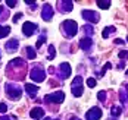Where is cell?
I'll return each mask as SVG.
<instances>
[{
	"label": "cell",
	"mask_w": 128,
	"mask_h": 120,
	"mask_svg": "<svg viewBox=\"0 0 128 120\" xmlns=\"http://www.w3.org/2000/svg\"><path fill=\"white\" fill-rule=\"evenodd\" d=\"M72 94H74V97H81L82 95V86H74Z\"/></svg>",
	"instance_id": "cell-19"
},
{
	"label": "cell",
	"mask_w": 128,
	"mask_h": 120,
	"mask_svg": "<svg viewBox=\"0 0 128 120\" xmlns=\"http://www.w3.org/2000/svg\"><path fill=\"white\" fill-rule=\"evenodd\" d=\"M121 59H128V51L127 50H122V51H119V54H118Z\"/></svg>",
	"instance_id": "cell-28"
},
{
	"label": "cell",
	"mask_w": 128,
	"mask_h": 120,
	"mask_svg": "<svg viewBox=\"0 0 128 120\" xmlns=\"http://www.w3.org/2000/svg\"><path fill=\"white\" fill-rule=\"evenodd\" d=\"M81 83H82V78L81 76H77L75 79L72 80V88L74 86H81Z\"/></svg>",
	"instance_id": "cell-21"
},
{
	"label": "cell",
	"mask_w": 128,
	"mask_h": 120,
	"mask_svg": "<svg viewBox=\"0 0 128 120\" xmlns=\"http://www.w3.org/2000/svg\"><path fill=\"white\" fill-rule=\"evenodd\" d=\"M49 51H50V56H49L47 59H49V60L54 59V56H56V50H54V47H53V45H49Z\"/></svg>",
	"instance_id": "cell-22"
},
{
	"label": "cell",
	"mask_w": 128,
	"mask_h": 120,
	"mask_svg": "<svg viewBox=\"0 0 128 120\" xmlns=\"http://www.w3.org/2000/svg\"><path fill=\"white\" fill-rule=\"evenodd\" d=\"M59 4L62 6V7H60L62 12H71V10H72V6H74V3L69 1V0H66V1H59Z\"/></svg>",
	"instance_id": "cell-14"
},
{
	"label": "cell",
	"mask_w": 128,
	"mask_h": 120,
	"mask_svg": "<svg viewBox=\"0 0 128 120\" xmlns=\"http://www.w3.org/2000/svg\"><path fill=\"white\" fill-rule=\"evenodd\" d=\"M43 120H52V119H50V117H44Z\"/></svg>",
	"instance_id": "cell-35"
},
{
	"label": "cell",
	"mask_w": 128,
	"mask_h": 120,
	"mask_svg": "<svg viewBox=\"0 0 128 120\" xmlns=\"http://www.w3.org/2000/svg\"><path fill=\"white\" fill-rule=\"evenodd\" d=\"M127 42H128V37H127Z\"/></svg>",
	"instance_id": "cell-39"
},
{
	"label": "cell",
	"mask_w": 128,
	"mask_h": 120,
	"mask_svg": "<svg viewBox=\"0 0 128 120\" xmlns=\"http://www.w3.org/2000/svg\"><path fill=\"white\" fill-rule=\"evenodd\" d=\"M96 83H97V82H96L94 78H88V79H87V85H88L90 88H94V86H96Z\"/></svg>",
	"instance_id": "cell-24"
},
{
	"label": "cell",
	"mask_w": 128,
	"mask_h": 120,
	"mask_svg": "<svg viewBox=\"0 0 128 120\" xmlns=\"http://www.w3.org/2000/svg\"><path fill=\"white\" fill-rule=\"evenodd\" d=\"M6 94H8L9 98H12V100H18V98H21V95H22V89H21L18 85L6 83Z\"/></svg>",
	"instance_id": "cell-3"
},
{
	"label": "cell",
	"mask_w": 128,
	"mask_h": 120,
	"mask_svg": "<svg viewBox=\"0 0 128 120\" xmlns=\"http://www.w3.org/2000/svg\"><path fill=\"white\" fill-rule=\"evenodd\" d=\"M71 66H69V63H62L60 66H59V78L60 79H66L68 76H71Z\"/></svg>",
	"instance_id": "cell-8"
},
{
	"label": "cell",
	"mask_w": 128,
	"mask_h": 120,
	"mask_svg": "<svg viewBox=\"0 0 128 120\" xmlns=\"http://www.w3.org/2000/svg\"><path fill=\"white\" fill-rule=\"evenodd\" d=\"M21 18H22V13H16L15 16H13V22H18Z\"/></svg>",
	"instance_id": "cell-31"
},
{
	"label": "cell",
	"mask_w": 128,
	"mask_h": 120,
	"mask_svg": "<svg viewBox=\"0 0 128 120\" xmlns=\"http://www.w3.org/2000/svg\"><path fill=\"white\" fill-rule=\"evenodd\" d=\"M36 29H37V25H36L34 22H25V24L22 25L24 35H26V37H31V35L36 32Z\"/></svg>",
	"instance_id": "cell-9"
},
{
	"label": "cell",
	"mask_w": 128,
	"mask_h": 120,
	"mask_svg": "<svg viewBox=\"0 0 128 120\" xmlns=\"http://www.w3.org/2000/svg\"><path fill=\"white\" fill-rule=\"evenodd\" d=\"M91 44H93L91 38L86 37V38H82V40L80 41V48H81V50H84V51H88L90 48H91Z\"/></svg>",
	"instance_id": "cell-12"
},
{
	"label": "cell",
	"mask_w": 128,
	"mask_h": 120,
	"mask_svg": "<svg viewBox=\"0 0 128 120\" xmlns=\"http://www.w3.org/2000/svg\"><path fill=\"white\" fill-rule=\"evenodd\" d=\"M110 67H112V65H110V63H106V65H104V67H103V70L102 72H100V75H104V72H106V70H108V69H110Z\"/></svg>",
	"instance_id": "cell-29"
},
{
	"label": "cell",
	"mask_w": 128,
	"mask_h": 120,
	"mask_svg": "<svg viewBox=\"0 0 128 120\" xmlns=\"http://www.w3.org/2000/svg\"><path fill=\"white\" fill-rule=\"evenodd\" d=\"M97 6L102 7V9H109L110 1H109V0H99V1H97Z\"/></svg>",
	"instance_id": "cell-18"
},
{
	"label": "cell",
	"mask_w": 128,
	"mask_h": 120,
	"mask_svg": "<svg viewBox=\"0 0 128 120\" xmlns=\"http://www.w3.org/2000/svg\"><path fill=\"white\" fill-rule=\"evenodd\" d=\"M44 42H46V35H41V37L38 38V41H37V48H40Z\"/></svg>",
	"instance_id": "cell-23"
},
{
	"label": "cell",
	"mask_w": 128,
	"mask_h": 120,
	"mask_svg": "<svg viewBox=\"0 0 128 120\" xmlns=\"http://www.w3.org/2000/svg\"><path fill=\"white\" fill-rule=\"evenodd\" d=\"M0 120H9V117L4 114V116H0Z\"/></svg>",
	"instance_id": "cell-33"
},
{
	"label": "cell",
	"mask_w": 128,
	"mask_h": 120,
	"mask_svg": "<svg viewBox=\"0 0 128 120\" xmlns=\"http://www.w3.org/2000/svg\"><path fill=\"white\" fill-rule=\"evenodd\" d=\"M6 111H8V107L4 103H0V113H3V114H6Z\"/></svg>",
	"instance_id": "cell-27"
},
{
	"label": "cell",
	"mask_w": 128,
	"mask_h": 120,
	"mask_svg": "<svg viewBox=\"0 0 128 120\" xmlns=\"http://www.w3.org/2000/svg\"><path fill=\"white\" fill-rule=\"evenodd\" d=\"M9 32H10V27H0V40L9 35Z\"/></svg>",
	"instance_id": "cell-17"
},
{
	"label": "cell",
	"mask_w": 128,
	"mask_h": 120,
	"mask_svg": "<svg viewBox=\"0 0 128 120\" xmlns=\"http://www.w3.org/2000/svg\"><path fill=\"white\" fill-rule=\"evenodd\" d=\"M125 91H127V94H128V85H125Z\"/></svg>",
	"instance_id": "cell-36"
},
{
	"label": "cell",
	"mask_w": 128,
	"mask_h": 120,
	"mask_svg": "<svg viewBox=\"0 0 128 120\" xmlns=\"http://www.w3.org/2000/svg\"><path fill=\"white\" fill-rule=\"evenodd\" d=\"M110 111H112V114H114L115 117H118V116L122 113V108H121V107H112V108H110Z\"/></svg>",
	"instance_id": "cell-20"
},
{
	"label": "cell",
	"mask_w": 128,
	"mask_h": 120,
	"mask_svg": "<svg viewBox=\"0 0 128 120\" xmlns=\"http://www.w3.org/2000/svg\"><path fill=\"white\" fill-rule=\"evenodd\" d=\"M30 116H31L32 119H36V120L43 119V117H44V110H43L41 107H34V108L30 111Z\"/></svg>",
	"instance_id": "cell-10"
},
{
	"label": "cell",
	"mask_w": 128,
	"mask_h": 120,
	"mask_svg": "<svg viewBox=\"0 0 128 120\" xmlns=\"http://www.w3.org/2000/svg\"><path fill=\"white\" fill-rule=\"evenodd\" d=\"M6 4H8L9 7H15V6H16V1H13V0H8Z\"/></svg>",
	"instance_id": "cell-30"
},
{
	"label": "cell",
	"mask_w": 128,
	"mask_h": 120,
	"mask_svg": "<svg viewBox=\"0 0 128 120\" xmlns=\"http://www.w3.org/2000/svg\"><path fill=\"white\" fill-rule=\"evenodd\" d=\"M4 47H6V50H8V51H16V50H18V47H19V41L16 40V38H13V40L8 41Z\"/></svg>",
	"instance_id": "cell-13"
},
{
	"label": "cell",
	"mask_w": 128,
	"mask_h": 120,
	"mask_svg": "<svg viewBox=\"0 0 128 120\" xmlns=\"http://www.w3.org/2000/svg\"><path fill=\"white\" fill-rule=\"evenodd\" d=\"M116 29H115V27H106L104 29H103V34H102V37L103 38H108L110 34H114Z\"/></svg>",
	"instance_id": "cell-15"
},
{
	"label": "cell",
	"mask_w": 128,
	"mask_h": 120,
	"mask_svg": "<svg viewBox=\"0 0 128 120\" xmlns=\"http://www.w3.org/2000/svg\"><path fill=\"white\" fill-rule=\"evenodd\" d=\"M3 12H4V9H3V6H0V15L3 13Z\"/></svg>",
	"instance_id": "cell-34"
},
{
	"label": "cell",
	"mask_w": 128,
	"mask_h": 120,
	"mask_svg": "<svg viewBox=\"0 0 128 120\" xmlns=\"http://www.w3.org/2000/svg\"><path fill=\"white\" fill-rule=\"evenodd\" d=\"M25 53H26V57H28L30 60H32V59H36V57H37L36 50H34L32 47H26V48H25Z\"/></svg>",
	"instance_id": "cell-16"
},
{
	"label": "cell",
	"mask_w": 128,
	"mask_h": 120,
	"mask_svg": "<svg viewBox=\"0 0 128 120\" xmlns=\"http://www.w3.org/2000/svg\"><path fill=\"white\" fill-rule=\"evenodd\" d=\"M115 44H118V45H121V44H124V41L121 40V38H116V40H115Z\"/></svg>",
	"instance_id": "cell-32"
},
{
	"label": "cell",
	"mask_w": 128,
	"mask_h": 120,
	"mask_svg": "<svg viewBox=\"0 0 128 120\" xmlns=\"http://www.w3.org/2000/svg\"><path fill=\"white\" fill-rule=\"evenodd\" d=\"M44 100H46L47 103L54 101V103L60 104V103H64V101H65V94H64V91H56V92H53V94L46 95V97H44Z\"/></svg>",
	"instance_id": "cell-4"
},
{
	"label": "cell",
	"mask_w": 128,
	"mask_h": 120,
	"mask_svg": "<svg viewBox=\"0 0 128 120\" xmlns=\"http://www.w3.org/2000/svg\"><path fill=\"white\" fill-rule=\"evenodd\" d=\"M84 31H86L88 35H93V32H94V29H93L91 25H86V27H84Z\"/></svg>",
	"instance_id": "cell-25"
},
{
	"label": "cell",
	"mask_w": 128,
	"mask_h": 120,
	"mask_svg": "<svg viewBox=\"0 0 128 120\" xmlns=\"http://www.w3.org/2000/svg\"><path fill=\"white\" fill-rule=\"evenodd\" d=\"M25 91L31 98H36V95L38 92V86L37 85H32V83H25Z\"/></svg>",
	"instance_id": "cell-11"
},
{
	"label": "cell",
	"mask_w": 128,
	"mask_h": 120,
	"mask_svg": "<svg viewBox=\"0 0 128 120\" xmlns=\"http://www.w3.org/2000/svg\"><path fill=\"white\" fill-rule=\"evenodd\" d=\"M82 18L86 19V21H88L91 24H97L99 22V19H100V16L97 12H94V10H82Z\"/></svg>",
	"instance_id": "cell-5"
},
{
	"label": "cell",
	"mask_w": 128,
	"mask_h": 120,
	"mask_svg": "<svg viewBox=\"0 0 128 120\" xmlns=\"http://www.w3.org/2000/svg\"><path fill=\"white\" fill-rule=\"evenodd\" d=\"M62 29H64V34L66 37H69V38H72V37H75L78 32V25L75 21H72V19H66L64 24H62Z\"/></svg>",
	"instance_id": "cell-1"
},
{
	"label": "cell",
	"mask_w": 128,
	"mask_h": 120,
	"mask_svg": "<svg viewBox=\"0 0 128 120\" xmlns=\"http://www.w3.org/2000/svg\"><path fill=\"white\" fill-rule=\"evenodd\" d=\"M56 120H59V119H56Z\"/></svg>",
	"instance_id": "cell-40"
},
{
	"label": "cell",
	"mask_w": 128,
	"mask_h": 120,
	"mask_svg": "<svg viewBox=\"0 0 128 120\" xmlns=\"http://www.w3.org/2000/svg\"><path fill=\"white\" fill-rule=\"evenodd\" d=\"M41 18H43L46 22H49L52 18H53V7H52L49 3H46V4L43 6V9H41Z\"/></svg>",
	"instance_id": "cell-7"
},
{
	"label": "cell",
	"mask_w": 128,
	"mask_h": 120,
	"mask_svg": "<svg viewBox=\"0 0 128 120\" xmlns=\"http://www.w3.org/2000/svg\"><path fill=\"white\" fill-rule=\"evenodd\" d=\"M97 98H99L100 101H106V92H104V91H100V92L97 94Z\"/></svg>",
	"instance_id": "cell-26"
},
{
	"label": "cell",
	"mask_w": 128,
	"mask_h": 120,
	"mask_svg": "<svg viewBox=\"0 0 128 120\" xmlns=\"http://www.w3.org/2000/svg\"><path fill=\"white\" fill-rule=\"evenodd\" d=\"M30 78L34 82H43V80L46 79V72L41 67V65H36V66L32 67V70L30 72Z\"/></svg>",
	"instance_id": "cell-2"
},
{
	"label": "cell",
	"mask_w": 128,
	"mask_h": 120,
	"mask_svg": "<svg viewBox=\"0 0 128 120\" xmlns=\"http://www.w3.org/2000/svg\"><path fill=\"white\" fill-rule=\"evenodd\" d=\"M125 73H127V75H128V69H127V72H125Z\"/></svg>",
	"instance_id": "cell-38"
},
{
	"label": "cell",
	"mask_w": 128,
	"mask_h": 120,
	"mask_svg": "<svg viewBox=\"0 0 128 120\" xmlns=\"http://www.w3.org/2000/svg\"><path fill=\"white\" fill-rule=\"evenodd\" d=\"M71 120H80V119H77V117H72V119H71Z\"/></svg>",
	"instance_id": "cell-37"
},
{
	"label": "cell",
	"mask_w": 128,
	"mask_h": 120,
	"mask_svg": "<svg viewBox=\"0 0 128 120\" xmlns=\"http://www.w3.org/2000/svg\"><path fill=\"white\" fill-rule=\"evenodd\" d=\"M102 108H99V107H93V108H90L88 111H87V114H86V119L87 120H99L102 117Z\"/></svg>",
	"instance_id": "cell-6"
}]
</instances>
